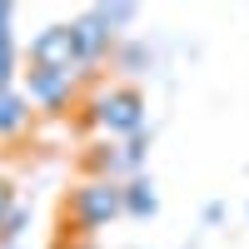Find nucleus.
Segmentation results:
<instances>
[{"mask_svg": "<svg viewBox=\"0 0 249 249\" xmlns=\"http://www.w3.org/2000/svg\"><path fill=\"white\" fill-rule=\"evenodd\" d=\"M30 55L40 60V70H70L75 65V35H70V25H50L35 40Z\"/></svg>", "mask_w": 249, "mask_h": 249, "instance_id": "nucleus-1", "label": "nucleus"}, {"mask_svg": "<svg viewBox=\"0 0 249 249\" xmlns=\"http://www.w3.org/2000/svg\"><path fill=\"white\" fill-rule=\"evenodd\" d=\"M120 210V190L115 184H85V190H75V219L80 224H100Z\"/></svg>", "mask_w": 249, "mask_h": 249, "instance_id": "nucleus-2", "label": "nucleus"}, {"mask_svg": "<svg viewBox=\"0 0 249 249\" xmlns=\"http://www.w3.org/2000/svg\"><path fill=\"white\" fill-rule=\"evenodd\" d=\"M100 120L110 124V130H120V135H135L140 130V95H130V90H120V95H105L100 100Z\"/></svg>", "mask_w": 249, "mask_h": 249, "instance_id": "nucleus-3", "label": "nucleus"}, {"mask_svg": "<svg viewBox=\"0 0 249 249\" xmlns=\"http://www.w3.org/2000/svg\"><path fill=\"white\" fill-rule=\"evenodd\" d=\"M30 95L45 105H60L70 95V70H30Z\"/></svg>", "mask_w": 249, "mask_h": 249, "instance_id": "nucleus-4", "label": "nucleus"}, {"mask_svg": "<svg viewBox=\"0 0 249 249\" xmlns=\"http://www.w3.org/2000/svg\"><path fill=\"white\" fill-rule=\"evenodd\" d=\"M70 35H75V60H90V55L105 50V25H100V15H95V20H80V25H70Z\"/></svg>", "mask_w": 249, "mask_h": 249, "instance_id": "nucleus-5", "label": "nucleus"}, {"mask_svg": "<svg viewBox=\"0 0 249 249\" xmlns=\"http://www.w3.org/2000/svg\"><path fill=\"white\" fill-rule=\"evenodd\" d=\"M20 124H25V105H20L15 95L0 90V135H15Z\"/></svg>", "mask_w": 249, "mask_h": 249, "instance_id": "nucleus-6", "label": "nucleus"}, {"mask_svg": "<svg viewBox=\"0 0 249 249\" xmlns=\"http://www.w3.org/2000/svg\"><path fill=\"white\" fill-rule=\"evenodd\" d=\"M120 204H130L135 214H150L155 210V195H150V184H130V195H120Z\"/></svg>", "mask_w": 249, "mask_h": 249, "instance_id": "nucleus-7", "label": "nucleus"}, {"mask_svg": "<svg viewBox=\"0 0 249 249\" xmlns=\"http://www.w3.org/2000/svg\"><path fill=\"white\" fill-rule=\"evenodd\" d=\"M5 80H10V45H0V90H5Z\"/></svg>", "mask_w": 249, "mask_h": 249, "instance_id": "nucleus-8", "label": "nucleus"}, {"mask_svg": "<svg viewBox=\"0 0 249 249\" xmlns=\"http://www.w3.org/2000/svg\"><path fill=\"white\" fill-rule=\"evenodd\" d=\"M5 214H10V190L0 184V219H5Z\"/></svg>", "mask_w": 249, "mask_h": 249, "instance_id": "nucleus-9", "label": "nucleus"}]
</instances>
